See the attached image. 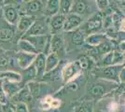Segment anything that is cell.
Instances as JSON below:
<instances>
[{
  "instance_id": "1",
  "label": "cell",
  "mask_w": 125,
  "mask_h": 112,
  "mask_svg": "<svg viewBox=\"0 0 125 112\" xmlns=\"http://www.w3.org/2000/svg\"><path fill=\"white\" fill-rule=\"evenodd\" d=\"M123 64L120 65H111V66H104V67H97L94 74L96 76L97 79L107 80V81H112L117 84L120 83L119 80V75L121 67Z\"/></svg>"
},
{
  "instance_id": "2",
  "label": "cell",
  "mask_w": 125,
  "mask_h": 112,
  "mask_svg": "<svg viewBox=\"0 0 125 112\" xmlns=\"http://www.w3.org/2000/svg\"><path fill=\"white\" fill-rule=\"evenodd\" d=\"M21 38L28 40L40 53L49 54L51 52V36L40 35V36H28L22 37Z\"/></svg>"
},
{
  "instance_id": "3",
  "label": "cell",
  "mask_w": 125,
  "mask_h": 112,
  "mask_svg": "<svg viewBox=\"0 0 125 112\" xmlns=\"http://www.w3.org/2000/svg\"><path fill=\"white\" fill-rule=\"evenodd\" d=\"M103 22H104V18L102 15V12L98 11L94 13L90 19H88V21L86 22L82 23L80 28L83 30L86 36H89L92 34L99 33V31L103 27Z\"/></svg>"
},
{
  "instance_id": "4",
  "label": "cell",
  "mask_w": 125,
  "mask_h": 112,
  "mask_svg": "<svg viewBox=\"0 0 125 112\" xmlns=\"http://www.w3.org/2000/svg\"><path fill=\"white\" fill-rule=\"evenodd\" d=\"M81 71H82V69H81V66H80L78 60L65 64L62 67V75H61L62 83L66 84L68 82H70L71 80L77 79Z\"/></svg>"
},
{
  "instance_id": "5",
  "label": "cell",
  "mask_w": 125,
  "mask_h": 112,
  "mask_svg": "<svg viewBox=\"0 0 125 112\" xmlns=\"http://www.w3.org/2000/svg\"><path fill=\"white\" fill-rule=\"evenodd\" d=\"M125 59L124 53H122L119 50H114L110 51L109 53L104 55L100 59L99 67L104 66H111V65H120L124 64Z\"/></svg>"
},
{
  "instance_id": "6",
  "label": "cell",
  "mask_w": 125,
  "mask_h": 112,
  "mask_svg": "<svg viewBox=\"0 0 125 112\" xmlns=\"http://www.w3.org/2000/svg\"><path fill=\"white\" fill-rule=\"evenodd\" d=\"M48 31H49V23L46 22L44 19H36V21H34V23L23 37L48 35Z\"/></svg>"
},
{
  "instance_id": "7",
  "label": "cell",
  "mask_w": 125,
  "mask_h": 112,
  "mask_svg": "<svg viewBox=\"0 0 125 112\" xmlns=\"http://www.w3.org/2000/svg\"><path fill=\"white\" fill-rule=\"evenodd\" d=\"M83 23V18L78 16L75 13L70 12L65 16V20H64V23H63V28L62 30L64 32H72L74 30L78 29L82 25Z\"/></svg>"
},
{
  "instance_id": "8",
  "label": "cell",
  "mask_w": 125,
  "mask_h": 112,
  "mask_svg": "<svg viewBox=\"0 0 125 112\" xmlns=\"http://www.w3.org/2000/svg\"><path fill=\"white\" fill-rule=\"evenodd\" d=\"M36 21L35 16H29V15H22L20 17L17 25V34H19L21 36V38L24 35L25 33L29 30V28L34 23V21Z\"/></svg>"
},
{
  "instance_id": "9",
  "label": "cell",
  "mask_w": 125,
  "mask_h": 112,
  "mask_svg": "<svg viewBox=\"0 0 125 112\" xmlns=\"http://www.w3.org/2000/svg\"><path fill=\"white\" fill-rule=\"evenodd\" d=\"M92 11V5L87 0H77L72 6L71 12L75 13L78 16L82 17L88 15Z\"/></svg>"
},
{
  "instance_id": "10",
  "label": "cell",
  "mask_w": 125,
  "mask_h": 112,
  "mask_svg": "<svg viewBox=\"0 0 125 112\" xmlns=\"http://www.w3.org/2000/svg\"><path fill=\"white\" fill-rule=\"evenodd\" d=\"M37 54L27 53L22 51H18L16 54V63L19 65V67L21 69H26L31 64H33L36 56Z\"/></svg>"
},
{
  "instance_id": "11",
  "label": "cell",
  "mask_w": 125,
  "mask_h": 112,
  "mask_svg": "<svg viewBox=\"0 0 125 112\" xmlns=\"http://www.w3.org/2000/svg\"><path fill=\"white\" fill-rule=\"evenodd\" d=\"M3 90L6 92L8 98L10 99L13 95H15L18 92L24 87V83L21 82H12V81H7V80H1Z\"/></svg>"
},
{
  "instance_id": "12",
  "label": "cell",
  "mask_w": 125,
  "mask_h": 112,
  "mask_svg": "<svg viewBox=\"0 0 125 112\" xmlns=\"http://www.w3.org/2000/svg\"><path fill=\"white\" fill-rule=\"evenodd\" d=\"M3 14H4V18H5L6 21L11 25H16L18 23V21L20 19L19 16V11L18 9L12 6H4L3 9Z\"/></svg>"
},
{
  "instance_id": "13",
  "label": "cell",
  "mask_w": 125,
  "mask_h": 112,
  "mask_svg": "<svg viewBox=\"0 0 125 112\" xmlns=\"http://www.w3.org/2000/svg\"><path fill=\"white\" fill-rule=\"evenodd\" d=\"M65 16L61 13H58L54 16L51 17L49 21V29L51 30L52 35L58 34L63 28V23H64Z\"/></svg>"
},
{
  "instance_id": "14",
  "label": "cell",
  "mask_w": 125,
  "mask_h": 112,
  "mask_svg": "<svg viewBox=\"0 0 125 112\" xmlns=\"http://www.w3.org/2000/svg\"><path fill=\"white\" fill-rule=\"evenodd\" d=\"M87 92L94 99H99L107 92L106 86L102 82H94L89 85Z\"/></svg>"
},
{
  "instance_id": "15",
  "label": "cell",
  "mask_w": 125,
  "mask_h": 112,
  "mask_svg": "<svg viewBox=\"0 0 125 112\" xmlns=\"http://www.w3.org/2000/svg\"><path fill=\"white\" fill-rule=\"evenodd\" d=\"M64 51V42L61 36L58 34L52 35L51 37V52L60 56Z\"/></svg>"
},
{
  "instance_id": "16",
  "label": "cell",
  "mask_w": 125,
  "mask_h": 112,
  "mask_svg": "<svg viewBox=\"0 0 125 112\" xmlns=\"http://www.w3.org/2000/svg\"><path fill=\"white\" fill-rule=\"evenodd\" d=\"M33 64L37 71V78L42 79L46 74V54L42 52L38 53Z\"/></svg>"
},
{
  "instance_id": "17",
  "label": "cell",
  "mask_w": 125,
  "mask_h": 112,
  "mask_svg": "<svg viewBox=\"0 0 125 112\" xmlns=\"http://www.w3.org/2000/svg\"><path fill=\"white\" fill-rule=\"evenodd\" d=\"M32 95L30 93V91L28 89L27 85H24V87L21 89L20 91L16 93L15 95H13L11 98H10V101L12 104H18V103H24L26 104L28 101H31Z\"/></svg>"
},
{
  "instance_id": "18",
  "label": "cell",
  "mask_w": 125,
  "mask_h": 112,
  "mask_svg": "<svg viewBox=\"0 0 125 112\" xmlns=\"http://www.w3.org/2000/svg\"><path fill=\"white\" fill-rule=\"evenodd\" d=\"M106 39H108L106 34L95 33V34H92V35L87 36L85 38V43L91 47H96V46L100 45L102 42L105 41Z\"/></svg>"
},
{
  "instance_id": "19",
  "label": "cell",
  "mask_w": 125,
  "mask_h": 112,
  "mask_svg": "<svg viewBox=\"0 0 125 112\" xmlns=\"http://www.w3.org/2000/svg\"><path fill=\"white\" fill-rule=\"evenodd\" d=\"M68 33H70V40H71L73 45L80 46L83 43H85V38H86L87 36H86V34L83 32V30L80 27L72 31V32Z\"/></svg>"
},
{
  "instance_id": "20",
  "label": "cell",
  "mask_w": 125,
  "mask_h": 112,
  "mask_svg": "<svg viewBox=\"0 0 125 112\" xmlns=\"http://www.w3.org/2000/svg\"><path fill=\"white\" fill-rule=\"evenodd\" d=\"M60 10V0H47L44 14L48 17H52L59 13Z\"/></svg>"
},
{
  "instance_id": "21",
  "label": "cell",
  "mask_w": 125,
  "mask_h": 112,
  "mask_svg": "<svg viewBox=\"0 0 125 112\" xmlns=\"http://www.w3.org/2000/svg\"><path fill=\"white\" fill-rule=\"evenodd\" d=\"M26 85L28 87L30 93L32 97L34 98H38L43 94V91L45 89V85L42 84L40 82H36V81H30L28 83H26Z\"/></svg>"
},
{
  "instance_id": "22",
  "label": "cell",
  "mask_w": 125,
  "mask_h": 112,
  "mask_svg": "<svg viewBox=\"0 0 125 112\" xmlns=\"http://www.w3.org/2000/svg\"><path fill=\"white\" fill-rule=\"evenodd\" d=\"M0 80H7L12 82H21L22 81V76L19 72L5 70L0 73Z\"/></svg>"
},
{
  "instance_id": "23",
  "label": "cell",
  "mask_w": 125,
  "mask_h": 112,
  "mask_svg": "<svg viewBox=\"0 0 125 112\" xmlns=\"http://www.w3.org/2000/svg\"><path fill=\"white\" fill-rule=\"evenodd\" d=\"M42 10V2L41 0H32L30 2L25 3V14L29 16H34L37 12L41 11Z\"/></svg>"
},
{
  "instance_id": "24",
  "label": "cell",
  "mask_w": 125,
  "mask_h": 112,
  "mask_svg": "<svg viewBox=\"0 0 125 112\" xmlns=\"http://www.w3.org/2000/svg\"><path fill=\"white\" fill-rule=\"evenodd\" d=\"M60 58L57 54L50 52L46 55V74L51 72L55 67H57L58 64H60Z\"/></svg>"
},
{
  "instance_id": "25",
  "label": "cell",
  "mask_w": 125,
  "mask_h": 112,
  "mask_svg": "<svg viewBox=\"0 0 125 112\" xmlns=\"http://www.w3.org/2000/svg\"><path fill=\"white\" fill-rule=\"evenodd\" d=\"M17 47H18L19 51H22V52H27V53H32V54L39 53V52L37 51V49L35 48L31 43L29 42L28 40H26V39H23V38H21V39L18 41Z\"/></svg>"
},
{
  "instance_id": "26",
  "label": "cell",
  "mask_w": 125,
  "mask_h": 112,
  "mask_svg": "<svg viewBox=\"0 0 125 112\" xmlns=\"http://www.w3.org/2000/svg\"><path fill=\"white\" fill-rule=\"evenodd\" d=\"M14 37V30L13 28L8 27H2L0 28V41H10Z\"/></svg>"
},
{
  "instance_id": "27",
  "label": "cell",
  "mask_w": 125,
  "mask_h": 112,
  "mask_svg": "<svg viewBox=\"0 0 125 112\" xmlns=\"http://www.w3.org/2000/svg\"><path fill=\"white\" fill-rule=\"evenodd\" d=\"M35 78H37V71H36V68H35L34 64H33L29 67L24 69V73L22 76V82L28 83V82L32 81V80Z\"/></svg>"
},
{
  "instance_id": "28",
  "label": "cell",
  "mask_w": 125,
  "mask_h": 112,
  "mask_svg": "<svg viewBox=\"0 0 125 112\" xmlns=\"http://www.w3.org/2000/svg\"><path fill=\"white\" fill-rule=\"evenodd\" d=\"M72 2L70 0H60V10L59 13H61L62 15L66 16L71 12L72 10Z\"/></svg>"
},
{
  "instance_id": "29",
  "label": "cell",
  "mask_w": 125,
  "mask_h": 112,
  "mask_svg": "<svg viewBox=\"0 0 125 112\" xmlns=\"http://www.w3.org/2000/svg\"><path fill=\"white\" fill-rule=\"evenodd\" d=\"M94 107L92 102H84L78 105L74 108V112H93Z\"/></svg>"
},
{
  "instance_id": "30",
  "label": "cell",
  "mask_w": 125,
  "mask_h": 112,
  "mask_svg": "<svg viewBox=\"0 0 125 112\" xmlns=\"http://www.w3.org/2000/svg\"><path fill=\"white\" fill-rule=\"evenodd\" d=\"M95 2H96L97 9L100 11L106 10L108 8V6H109V1L108 0H95Z\"/></svg>"
},
{
  "instance_id": "31",
  "label": "cell",
  "mask_w": 125,
  "mask_h": 112,
  "mask_svg": "<svg viewBox=\"0 0 125 112\" xmlns=\"http://www.w3.org/2000/svg\"><path fill=\"white\" fill-rule=\"evenodd\" d=\"M8 102H9V98H8L6 92L3 90L2 83H1V80H0V105H5Z\"/></svg>"
},
{
  "instance_id": "32",
  "label": "cell",
  "mask_w": 125,
  "mask_h": 112,
  "mask_svg": "<svg viewBox=\"0 0 125 112\" xmlns=\"http://www.w3.org/2000/svg\"><path fill=\"white\" fill-rule=\"evenodd\" d=\"M78 87H79V85L76 80H71L70 82L66 83V89L70 92H76L78 89Z\"/></svg>"
},
{
  "instance_id": "33",
  "label": "cell",
  "mask_w": 125,
  "mask_h": 112,
  "mask_svg": "<svg viewBox=\"0 0 125 112\" xmlns=\"http://www.w3.org/2000/svg\"><path fill=\"white\" fill-rule=\"evenodd\" d=\"M23 2L22 0H4L3 2V5L4 6H12V7H19L21 6Z\"/></svg>"
},
{
  "instance_id": "34",
  "label": "cell",
  "mask_w": 125,
  "mask_h": 112,
  "mask_svg": "<svg viewBox=\"0 0 125 112\" xmlns=\"http://www.w3.org/2000/svg\"><path fill=\"white\" fill-rule=\"evenodd\" d=\"M3 112H15V105L10 102H8L5 105H2Z\"/></svg>"
},
{
  "instance_id": "35",
  "label": "cell",
  "mask_w": 125,
  "mask_h": 112,
  "mask_svg": "<svg viewBox=\"0 0 125 112\" xmlns=\"http://www.w3.org/2000/svg\"><path fill=\"white\" fill-rule=\"evenodd\" d=\"M78 61L80 64V66H81V69H88L89 65H90V60H89L88 57H81Z\"/></svg>"
},
{
  "instance_id": "36",
  "label": "cell",
  "mask_w": 125,
  "mask_h": 112,
  "mask_svg": "<svg viewBox=\"0 0 125 112\" xmlns=\"http://www.w3.org/2000/svg\"><path fill=\"white\" fill-rule=\"evenodd\" d=\"M15 112H29L27 105L24 103L15 104Z\"/></svg>"
},
{
  "instance_id": "37",
  "label": "cell",
  "mask_w": 125,
  "mask_h": 112,
  "mask_svg": "<svg viewBox=\"0 0 125 112\" xmlns=\"http://www.w3.org/2000/svg\"><path fill=\"white\" fill-rule=\"evenodd\" d=\"M9 65V59L5 55H0V68L3 69Z\"/></svg>"
},
{
  "instance_id": "38",
  "label": "cell",
  "mask_w": 125,
  "mask_h": 112,
  "mask_svg": "<svg viewBox=\"0 0 125 112\" xmlns=\"http://www.w3.org/2000/svg\"><path fill=\"white\" fill-rule=\"evenodd\" d=\"M119 80H120V83H125V64H123V66L121 67L120 71Z\"/></svg>"
},
{
  "instance_id": "39",
  "label": "cell",
  "mask_w": 125,
  "mask_h": 112,
  "mask_svg": "<svg viewBox=\"0 0 125 112\" xmlns=\"http://www.w3.org/2000/svg\"><path fill=\"white\" fill-rule=\"evenodd\" d=\"M122 53H125V42H120L118 44V49Z\"/></svg>"
},
{
  "instance_id": "40",
  "label": "cell",
  "mask_w": 125,
  "mask_h": 112,
  "mask_svg": "<svg viewBox=\"0 0 125 112\" xmlns=\"http://www.w3.org/2000/svg\"><path fill=\"white\" fill-rule=\"evenodd\" d=\"M97 112H109V110H108V108H107V107H100Z\"/></svg>"
},
{
  "instance_id": "41",
  "label": "cell",
  "mask_w": 125,
  "mask_h": 112,
  "mask_svg": "<svg viewBox=\"0 0 125 112\" xmlns=\"http://www.w3.org/2000/svg\"><path fill=\"white\" fill-rule=\"evenodd\" d=\"M30 1H32V0H22L23 3H27V2H30Z\"/></svg>"
},
{
  "instance_id": "42",
  "label": "cell",
  "mask_w": 125,
  "mask_h": 112,
  "mask_svg": "<svg viewBox=\"0 0 125 112\" xmlns=\"http://www.w3.org/2000/svg\"><path fill=\"white\" fill-rule=\"evenodd\" d=\"M0 112H3V110H2V105H0Z\"/></svg>"
},
{
  "instance_id": "43",
  "label": "cell",
  "mask_w": 125,
  "mask_h": 112,
  "mask_svg": "<svg viewBox=\"0 0 125 112\" xmlns=\"http://www.w3.org/2000/svg\"><path fill=\"white\" fill-rule=\"evenodd\" d=\"M3 2H4V0H0V4H3Z\"/></svg>"
},
{
  "instance_id": "44",
  "label": "cell",
  "mask_w": 125,
  "mask_h": 112,
  "mask_svg": "<svg viewBox=\"0 0 125 112\" xmlns=\"http://www.w3.org/2000/svg\"><path fill=\"white\" fill-rule=\"evenodd\" d=\"M124 59H125V53H124ZM124 64H125V63H124Z\"/></svg>"
},
{
  "instance_id": "45",
  "label": "cell",
  "mask_w": 125,
  "mask_h": 112,
  "mask_svg": "<svg viewBox=\"0 0 125 112\" xmlns=\"http://www.w3.org/2000/svg\"><path fill=\"white\" fill-rule=\"evenodd\" d=\"M72 112H74V111H72Z\"/></svg>"
}]
</instances>
